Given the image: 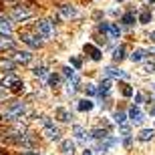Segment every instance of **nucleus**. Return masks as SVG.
Wrapping results in <instances>:
<instances>
[{"mask_svg":"<svg viewBox=\"0 0 155 155\" xmlns=\"http://www.w3.org/2000/svg\"><path fill=\"white\" fill-rule=\"evenodd\" d=\"M42 125H45V135L51 139V141H58V139H61L58 127H54V123H52L48 117H42Z\"/></svg>","mask_w":155,"mask_h":155,"instance_id":"1","label":"nucleus"},{"mask_svg":"<svg viewBox=\"0 0 155 155\" xmlns=\"http://www.w3.org/2000/svg\"><path fill=\"white\" fill-rule=\"evenodd\" d=\"M26 113V107H24L22 103H14L10 107V109L4 113V119H8V121H14V119H22V115Z\"/></svg>","mask_w":155,"mask_h":155,"instance_id":"2","label":"nucleus"},{"mask_svg":"<svg viewBox=\"0 0 155 155\" xmlns=\"http://www.w3.org/2000/svg\"><path fill=\"white\" fill-rule=\"evenodd\" d=\"M36 32H38L42 38H51V36H52L51 20H38V22H36Z\"/></svg>","mask_w":155,"mask_h":155,"instance_id":"3","label":"nucleus"},{"mask_svg":"<svg viewBox=\"0 0 155 155\" xmlns=\"http://www.w3.org/2000/svg\"><path fill=\"white\" fill-rule=\"evenodd\" d=\"M30 14H32V12H30L28 8H22V6H14V10H12V18H14V20H20V22L26 20V18H30Z\"/></svg>","mask_w":155,"mask_h":155,"instance_id":"4","label":"nucleus"},{"mask_svg":"<svg viewBox=\"0 0 155 155\" xmlns=\"http://www.w3.org/2000/svg\"><path fill=\"white\" fill-rule=\"evenodd\" d=\"M129 119H131V123H135V125H141L145 121L143 113L137 109V107H131V111H129Z\"/></svg>","mask_w":155,"mask_h":155,"instance_id":"5","label":"nucleus"},{"mask_svg":"<svg viewBox=\"0 0 155 155\" xmlns=\"http://www.w3.org/2000/svg\"><path fill=\"white\" fill-rule=\"evenodd\" d=\"M14 61L20 64H28L30 61H32V54H30L28 51H18L16 54H14Z\"/></svg>","mask_w":155,"mask_h":155,"instance_id":"6","label":"nucleus"},{"mask_svg":"<svg viewBox=\"0 0 155 155\" xmlns=\"http://www.w3.org/2000/svg\"><path fill=\"white\" fill-rule=\"evenodd\" d=\"M61 16L67 18V20H71V18L77 16V10H75L71 4H63V6H61Z\"/></svg>","mask_w":155,"mask_h":155,"instance_id":"7","label":"nucleus"},{"mask_svg":"<svg viewBox=\"0 0 155 155\" xmlns=\"http://www.w3.org/2000/svg\"><path fill=\"white\" fill-rule=\"evenodd\" d=\"M61 151H63V155H73L75 153V143L71 139H64L63 143H61Z\"/></svg>","mask_w":155,"mask_h":155,"instance_id":"8","label":"nucleus"},{"mask_svg":"<svg viewBox=\"0 0 155 155\" xmlns=\"http://www.w3.org/2000/svg\"><path fill=\"white\" fill-rule=\"evenodd\" d=\"M77 85H79V75H73L69 79V83H67V95H75Z\"/></svg>","mask_w":155,"mask_h":155,"instance_id":"9","label":"nucleus"},{"mask_svg":"<svg viewBox=\"0 0 155 155\" xmlns=\"http://www.w3.org/2000/svg\"><path fill=\"white\" fill-rule=\"evenodd\" d=\"M85 52L93 58V61H99V58H101V51H99L97 46H93V45H85Z\"/></svg>","mask_w":155,"mask_h":155,"instance_id":"10","label":"nucleus"},{"mask_svg":"<svg viewBox=\"0 0 155 155\" xmlns=\"http://www.w3.org/2000/svg\"><path fill=\"white\" fill-rule=\"evenodd\" d=\"M0 48H2V51H10V48H14V40H12L10 36H2L0 35Z\"/></svg>","mask_w":155,"mask_h":155,"instance_id":"11","label":"nucleus"},{"mask_svg":"<svg viewBox=\"0 0 155 155\" xmlns=\"http://www.w3.org/2000/svg\"><path fill=\"white\" fill-rule=\"evenodd\" d=\"M73 133H75L79 139H83V141H89V139H93V135H87V131H85L81 125H75V127H73Z\"/></svg>","mask_w":155,"mask_h":155,"instance_id":"12","label":"nucleus"},{"mask_svg":"<svg viewBox=\"0 0 155 155\" xmlns=\"http://www.w3.org/2000/svg\"><path fill=\"white\" fill-rule=\"evenodd\" d=\"M20 38H22V42H26V45L32 46V48H40V40H36L32 35H22Z\"/></svg>","mask_w":155,"mask_h":155,"instance_id":"13","label":"nucleus"},{"mask_svg":"<svg viewBox=\"0 0 155 155\" xmlns=\"http://www.w3.org/2000/svg\"><path fill=\"white\" fill-rule=\"evenodd\" d=\"M105 75L107 77H117V79H127V73L125 71H117V69H105Z\"/></svg>","mask_w":155,"mask_h":155,"instance_id":"14","label":"nucleus"},{"mask_svg":"<svg viewBox=\"0 0 155 155\" xmlns=\"http://www.w3.org/2000/svg\"><path fill=\"white\" fill-rule=\"evenodd\" d=\"M8 87H10V89H12L14 93H20V91L24 89V83H22L20 79H10V83H8Z\"/></svg>","mask_w":155,"mask_h":155,"instance_id":"15","label":"nucleus"},{"mask_svg":"<svg viewBox=\"0 0 155 155\" xmlns=\"http://www.w3.org/2000/svg\"><path fill=\"white\" fill-rule=\"evenodd\" d=\"M10 32H12L10 22H8V20H0V35L2 36H10Z\"/></svg>","mask_w":155,"mask_h":155,"instance_id":"16","label":"nucleus"},{"mask_svg":"<svg viewBox=\"0 0 155 155\" xmlns=\"http://www.w3.org/2000/svg\"><path fill=\"white\" fill-rule=\"evenodd\" d=\"M57 119H58V121H63V123H67V121L73 119V115H71L67 109H57Z\"/></svg>","mask_w":155,"mask_h":155,"instance_id":"17","label":"nucleus"},{"mask_svg":"<svg viewBox=\"0 0 155 155\" xmlns=\"http://www.w3.org/2000/svg\"><path fill=\"white\" fill-rule=\"evenodd\" d=\"M111 145H115V139H107V141H103V143H99L95 151H97V153H105V151L109 149Z\"/></svg>","mask_w":155,"mask_h":155,"instance_id":"18","label":"nucleus"},{"mask_svg":"<svg viewBox=\"0 0 155 155\" xmlns=\"http://www.w3.org/2000/svg\"><path fill=\"white\" fill-rule=\"evenodd\" d=\"M153 135H155L153 129H143V131L139 133V141H151V139H153Z\"/></svg>","mask_w":155,"mask_h":155,"instance_id":"19","label":"nucleus"},{"mask_svg":"<svg viewBox=\"0 0 155 155\" xmlns=\"http://www.w3.org/2000/svg\"><path fill=\"white\" fill-rule=\"evenodd\" d=\"M14 69V61L10 58H0V71H12Z\"/></svg>","mask_w":155,"mask_h":155,"instance_id":"20","label":"nucleus"},{"mask_svg":"<svg viewBox=\"0 0 155 155\" xmlns=\"http://www.w3.org/2000/svg\"><path fill=\"white\" fill-rule=\"evenodd\" d=\"M145 54H147V52H145L143 48H137V51H133L131 61H133V63H139V61H143V58H145Z\"/></svg>","mask_w":155,"mask_h":155,"instance_id":"21","label":"nucleus"},{"mask_svg":"<svg viewBox=\"0 0 155 155\" xmlns=\"http://www.w3.org/2000/svg\"><path fill=\"white\" fill-rule=\"evenodd\" d=\"M123 57H125V46L119 45L115 48V52H113V61H123Z\"/></svg>","mask_w":155,"mask_h":155,"instance_id":"22","label":"nucleus"},{"mask_svg":"<svg viewBox=\"0 0 155 155\" xmlns=\"http://www.w3.org/2000/svg\"><path fill=\"white\" fill-rule=\"evenodd\" d=\"M107 35H109V38H119V35H121L119 26H115V24H109V28H107Z\"/></svg>","mask_w":155,"mask_h":155,"instance_id":"23","label":"nucleus"},{"mask_svg":"<svg viewBox=\"0 0 155 155\" xmlns=\"http://www.w3.org/2000/svg\"><path fill=\"white\" fill-rule=\"evenodd\" d=\"M109 89H111V81L107 79V81H103V83H101V87L97 89V93H99V95H107V93H109Z\"/></svg>","mask_w":155,"mask_h":155,"instance_id":"24","label":"nucleus"},{"mask_svg":"<svg viewBox=\"0 0 155 155\" xmlns=\"http://www.w3.org/2000/svg\"><path fill=\"white\" fill-rule=\"evenodd\" d=\"M93 109V103L89 101V99H83V101H79V111H91Z\"/></svg>","mask_w":155,"mask_h":155,"instance_id":"25","label":"nucleus"},{"mask_svg":"<svg viewBox=\"0 0 155 155\" xmlns=\"http://www.w3.org/2000/svg\"><path fill=\"white\" fill-rule=\"evenodd\" d=\"M125 121H127L125 113H123V111H117V113H115V123H117V125H125Z\"/></svg>","mask_w":155,"mask_h":155,"instance_id":"26","label":"nucleus"},{"mask_svg":"<svg viewBox=\"0 0 155 155\" xmlns=\"http://www.w3.org/2000/svg\"><path fill=\"white\" fill-rule=\"evenodd\" d=\"M151 20V12L149 10H143L141 14H139V22H143V24H147Z\"/></svg>","mask_w":155,"mask_h":155,"instance_id":"27","label":"nucleus"},{"mask_svg":"<svg viewBox=\"0 0 155 155\" xmlns=\"http://www.w3.org/2000/svg\"><path fill=\"white\" fill-rule=\"evenodd\" d=\"M91 135H93L95 139H107V131H105V129H95Z\"/></svg>","mask_w":155,"mask_h":155,"instance_id":"28","label":"nucleus"},{"mask_svg":"<svg viewBox=\"0 0 155 155\" xmlns=\"http://www.w3.org/2000/svg\"><path fill=\"white\" fill-rule=\"evenodd\" d=\"M32 73H35L36 77H40V79H46V77H48V73H46V69H45V67H36V69L32 71Z\"/></svg>","mask_w":155,"mask_h":155,"instance_id":"29","label":"nucleus"},{"mask_svg":"<svg viewBox=\"0 0 155 155\" xmlns=\"http://www.w3.org/2000/svg\"><path fill=\"white\" fill-rule=\"evenodd\" d=\"M123 22H125L127 26H131V24L135 22V14H133V12H127L125 16H123Z\"/></svg>","mask_w":155,"mask_h":155,"instance_id":"30","label":"nucleus"},{"mask_svg":"<svg viewBox=\"0 0 155 155\" xmlns=\"http://www.w3.org/2000/svg\"><path fill=\"white\" fill-rule=\"evenodd\" d=\"M153 71H155V63H145L143 64V73L145 75H151Z\"/></svg>","mask_w":155,"mask_h":155,"instance_id":"31","label":"nucleus"},{"mask_svg":"<svg viewBox=\"0 0 155 155\" xmlns=\"http://www.w3.org/2000/svg\"><path fill=\"white\" fill-rule=\"evenodd\" d=\"M85 91H87V95H97V87L95 85H87Z\"/></svg>","mask_w":155,"mask_h":155,"instance_id":"32","label":"nucleus"},{"mask_svg":"<svg viewBox=\"0 0 155 155\" xmlns=\"http://www.w3.org/2000/svg\"><path fill=\"white\" fill-rule=\"evenodd\" d=\"M123 95H125V97H131V95H133V89L129 85H123Z\"/></svg>","mask_w":155,"mask_h":155,"instance_id":"33","label":"nucleus"},{"mask_svg":"<svg viewBox=\"0 0 155 155\" xmlns=\"http://www.w3.org/2000/svg\"><path fill=\"white\" fill-rule=\"evenodd\" d=\"M48 83H51V85H52V87H57V85H58V83H61V79H58V77H57V75H52V77H48Z\"/></svg>","mask_w":155,"mask_h":155,"instance_id":"34","label":"nucleus"},{"mask_svg":"<svg viewBox=\"0 0 155 155\" xmlns=\"http://www.w3.org/2000/svg\"><path fill=\"white\" fill-rule=\"evenodd\" d=\"M71 64H73L75 69H81V61H79L77 57H73V58H71Z\"/></svg>","mask_w":155,"mask_h":155,"instance_id":"35","label":"nucleus"},{"mask_svg":"<svg viewBox=\"0 0 155 155\" xmlns=\"http://www.w3.org/2000/svg\"><path fill=\"white\" fill-rule=\"evenodd\" d=\"M64 71V77H69V79H71V77H73V75H75V73H73V69H71V67H67V69H63Z\"/></svg>","mask_w":155,"mask_h":155,"instance_id":"36","label":"nucleus"},{"mask_svg":"<svg viewBox=\"0 0 155 155\" xmlns=\"http://www.w3.org/2000/svg\"><path fill=\"white\" fill-rule=\"evenodd\" d=\"M135 103H143V95H141V93L135 95Z\"/></svg>","mask_w":155,"mask_h":155,"instance_id":"37","label":"nucleus"},{"mask_svg":"<svg viewBox=\"0 0 155 155\" xmlns=\"http://www.w3.org/2000/svg\"><path fill=\"white\" fill-rule=\"evenodd\" d=\"M20 155H38V153H36V151H22Z\"/></svg>","mask_w":155,"mask_h":155,"instance_id":"38","label":"nucleus"},{"mask_svg":"<svg viewBox=\"0 0 155 155\" xmlns=\"http://www.w3.org/2000/svg\"><path fill=\"white\" fill-rule=\"evenodd\" d=\"M149 38H151V40H153V42H155V30H153V32H151V35H149Z\"/></svg>","mask_w":155,"mask_h":155,"instance_id":"39","label":"nucleus"},{"mask_svg":"<svg viewBox=\"0 0 155 155\" xmlns=\"http://www.w3.org/2000/svg\"><path fill=\"white\" fill-rule=\"evenodd\" d=\"M83 155H93V153H91V151H89V149H87V151H85V153H83Z\"/></svg>","mask_w":155,"mask_h":155,"instance_id":"40","label":"nucleus"},{"mask_svg":"<svg viewBox=\"0 0 155 155\" xmlns=\"http://www.w3.org/2000/svg\"><path fill=\"white\" fill-rule=\"evenodd\" d=\"M2 99H4V93H0V101H2Z\"/></svg>","mask_w":155,"mask_h":155,"instance_id":"41","label":"nucleus"},{"mask_svg":"<svg viewBox=\"0 0 155 155\" xmlns=\"http://www.w3.org/2000/svg\"><path fill=\"white\" fill-rule=\"evenodd\" d=\"M117 2H123V0H117Z\"/></svg>","mask_w":155,"mask_h":155,"instance_id":"42","label":"nucleus"},{"mask_svg":"<svg viewBox=\"0 0 155 155\" xmlns=\"http://www.w3.org/2000/svg\"><path fill=\"white\" fill-rule=\"evenodd\" d=\"M153 115H155V111H153Z\"/></svg>","mask_w":155,"mask_h":155,"instance_id":"43","label":"nucleus"},{"mask_svg":"<svg viewBox=\"0 0 155 155\" xmlns=\"http://www.w3.org/2000/svg\"><path fill=\"white\" fill-rule=\"evenodd\" d=\"M10 2H12V0H10Z\"/></svg>","mask_w":155,"mask_h":155,"instance_id":"44","label":"nucleus"}]
</instances>
